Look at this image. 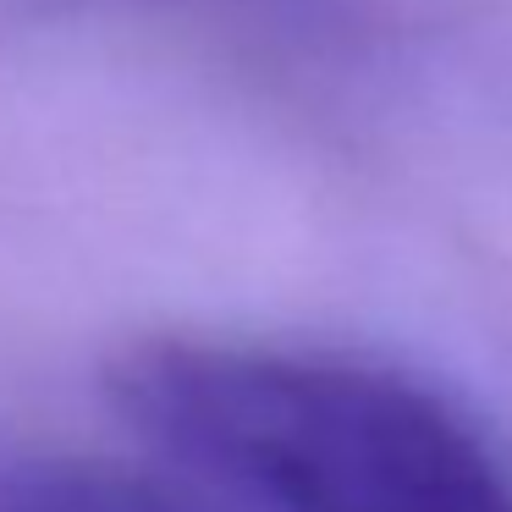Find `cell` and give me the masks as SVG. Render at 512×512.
Masks as SVG:
<instances>
[{
  "label": "cell",
  "mask_w": 512,
  "mask_h": 512,
  "mask_svg": "<svg viewBox=\"0 0 512 512\" xmlns=\"http://www.w3.org/2000/svg\"><path fill=\"white\" fill-rule=\"evenodd\" d=\"M111 402L243 512H512L468 424L380 369L155 342L111 369Z\"/></svg>",
  "instance_id": "obj_1"
}]
</instances>
